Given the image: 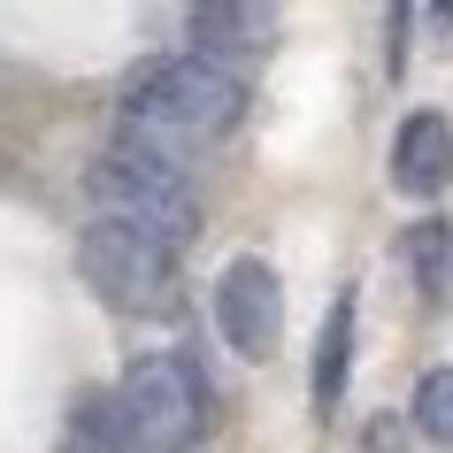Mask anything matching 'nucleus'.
Segmentation results:
<instances>
[{
	"instance_id": "nucleus-1",
	"label": "nucleus",
	"mask_w": 453,
	"mask_h": 453,
	"mask_svg": "<svg viewBox=\"0 0 453 453\" xmlns=\"http://www.w3.org/2000/svg\"><path fill=\"white\" fill-rule=\"evenodd\" d=\"M239 116H246V85L200 54H154L123 85V146H139L169 169H185L192 146L239 131Z\"/></svg>"
},
{
	"instance_id": "nucleus-2",
	"label": "nucleus",
	"mask_w": 453,
	"mask_h": 453,
	"mask_svg": "<svg viewBox=\"0 0 453 453\" xmlns=\"http://www.w3.org/2000/svg\"><path fill=\"white\" fill-rule=\"evenodd\" d=\"M85 192H93V208L108 215V223H131V231H146V239H162L169 254L200 231V208H192V192H185V169L154 162V154H139V146H123V139L85 169Z\"/></svg>"
},
{
	"instance_id": "nucleus-3",
	"label": "nucleus",
	"mask_w": 453,
	"mask_h": 453,
	"mask_svg": "<svg viewBox=\"0 0 453 453\" xmlns=\"http://www.w3.org/2000/svg\"><path fill=\"white\" fill-rule=\"evenodd\" d=\"M123 407V453H185L192 430L208 423V377L185 354H139L116 377Z\"/></svg>"
},
{
	"instance_id": "nucleus-4",
	"label": "nucleus",
	"mask_w": 453,
	"mask_h": 453,
	"mask_svg": "<svg viewBox=\"0 0 453 453\" xmlns=\"http://www.w3.org/2000/svg\"><path fill=\"white\" fill-rule=\"evenodd\" d=\"M77 269H85V285L108 300L116 315H177L185 308V285H177V254L162 239H146L131 223H85V239H77Z\"/></svg>"
},
{
	"instance_id": "nucleus-5",
	"label": "nucleus",
	"mask_w": 453,
	"mask_h": 453,
	"mask_svg": "<svg viewBox=\"0 0 453 453\" xmlns=\"http://www.w3.org/2000/svg\"><path fill=\"white\" fill-rule=\"evenodd\" d=\"M215 331L246 361L277 354V338H285V285H277V269L262 254H239V262L215 277Z\"/></svg>"
},
{
	"instance_id": "nucleus-6",
	"label": "nucleus",
	"mask_w": 453,
	"mask_h": 453,
	"mask_svg": "<svg viewBox=\"0 0 453 453\" xmlns=\"http://www.w3.org/2000/svg\"><path fill=\"white\" fill-rule=\"evenodd\" d=\"M453 177V123L438 108H415V116L392 131V185L407 200H438Z\"/></svg>"
},
{
	"instance_id": "nucleus-7",
	"label": "nucleus",
	"mask_w": 453,
	"mask_h": 453,
	"mask_svg": "<svg viewBox=\"0 0 453 453\" xmlns=\"http://www.w3.org/2000/svg\"><path fill=\"white\" fill-rule=\"evenodd\" d=\"M185 31H192V54L215 62V54H262L269 47V8H246V0H200L185 8Z\"/></svg>"
},
{
	"instance_id": "nucleus-8",
	"label": "nucleus",
	"mask_w": 453,
	"mask_h": 453,
	"mask_svg": "<svg viewBox=\"0 0 453 453\" xmlns=\"http://www.w3.org/2000/svg\"><path fill=\"white\" fill-rule=\"evenodd\" d=\"M346 377H354V292H338L323 331H315V369H308V392H315V415H338L346 400Z\"/></svg>"
},
{
	"instance_id": "nucleus-9",
	"label": "nucleus",
	"mask_w": 453,
	"mask_h": 453,
	"mask_svg": "<svg viewBox=\"0 0 453 453\" xmlns=\"http://www.w3.org/2000/svg\"><path fill=\"white\" fill-rule=\"evenodd\" d=\"M400 254H407V277H415V292H423V308H438V300L453 292V231L438 223V215H423V223H407Z\"/></svg>"
},
{
	"instance_id": "nucleus-10",
	"label": "nucleus",
	"mask_w": 453,
	"mask_h": 453,
	"mask_svg": "<svg viewBox=\"0 0 453 453\" xmlns=\"http://www.w3.org/2000/svg\"><path fill=\"white\" fill-rule=\"evenodd\" d=\"M54 453H123V407H116V392H77L70 430H62V446H54Z\"/></svg>"
},
{
	"instance_id": "nucleus-11",
	"label": "nucleus",
	"mask_w": 453,
	"mask_h": 453,
	"mask_svg": "<svg viewBox=\"0 0 453 453\" xmlns=\"http://www.w3.org/2000/svg\"><path fill=\"white\" fill-rule=\"evenodd\" d=\"M407 423H415V438H423V446L453 453V369H423L415 400H407Z\"/></svg>"
},
{
	"instance_id": "nucleus-12",
	"label": "nucleus",
	"mask_w": 453,
	"mask_h": 453,
	"mask_svg": "<svg viewBox=\"0 0 453 453\" xmlns=\"http://www.w3.org/2000/svg\"><path fill=\"white\" fill-rule=\"evenodd\" d=\"M407 430H415V423H400V415H377V423L361 430V453H407Z\"/></svg>"
}]
</instances>
